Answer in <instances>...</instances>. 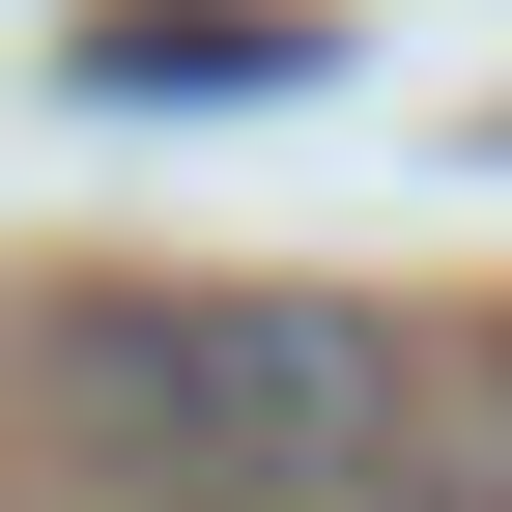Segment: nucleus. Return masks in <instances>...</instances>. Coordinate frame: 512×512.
Returning <instances> with one entry per match:
<instances>
[{
    "label": "nucleus",
    "mask_w": 512,
    "mask_h": 512,
    "mask_svg": "<svg viewBox=\"0 0 512 512\" xmlns=\"http://www.w3.org/2000/svg\"><path fill=\"white\" fill-rule=\"evenodd\" d=\"M57 427H86V484L143 512H342L370 456H399V342L313 285H143L57 342Z\"/></svg>",
    "instance_id": "f257e3e1"
},
{
    "label": "nucleus",
    "mask_w": 512,
    "mask_h": 512,
    "mask_svg": "<svg viewBox=\"0 0 512 512\" xmlns=\"http://www.w3.org/2000/svg\"><path fill=\"white\" fill-rule=\"evenodd\" d=\"M86 86H114V114H171V86H313V29H285V0H114Z\"/></svg>",
    "instance_id": "f03ea898"
},
{
    "label": "nucleus",
    "mask_w": 512,
    "mask_h": 512,
    "mask_svg": "<svg viewBox=\"0 0 512 512\" xmlns=\"http://www.w3.org/2000/svg\"><path fill=\"white\" fill-rule=\"evenodd\" d=\"M484 512H512V484H484Z\"/></svg>",
    "instance_id": "7ed1b4c3"
}]
</instances>
